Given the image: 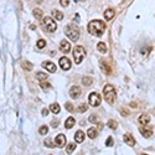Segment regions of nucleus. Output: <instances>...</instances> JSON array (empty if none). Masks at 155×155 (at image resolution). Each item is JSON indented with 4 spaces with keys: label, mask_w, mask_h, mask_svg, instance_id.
<instances>
[{
    "label": "nucleus",
    "mask_w": 155,
    "mask_h": 155,
    "mask_svg": "<svg viewBox=\"0 0 155 155\" xmlns=\"http://www.w3.org/2000/svg\"><path fill=\"white\" fill-rule=\"evenodd\" d=\"M106 22L102 20H92L88 24V32L93 36H102L106 31Z\"/></svg>",
    "instance_id": "obj_1"
},
{
    "label": "nucleus",
    "mask_w": 155,
    "mask_h": 155,
    "mask_svg": "<svg viewBox=\"0 0 155 155\" xmlns=\"http://www.w3.org/2000/svg\"><path fill=\"white\" fill-rule=\"evenodd\" d=\"M103 96H104V99L109 104H113L117 99V93L114 87L112 84H106L104 88H103Z\"/></svg>",
    "instance_id": "obj_2"
},
{
    "label": "nucleus",
    "mask_w": 155,
    "mask_h": 155,
    "mask_svg": "<svg viewBox=\"0 0 155 155\" xmlns=\"http://www.w3.org/2000/svg\"><path fill=\"white\" fill-rule=\"evenodd\" d=\"M65 34L70 40H72L73 42H76L78 39H80V29L75 25V24H71V25H67L66 29H65Z\"/></svg>",
    "instance_id": "obj_3"
},
{
    "label": "nucleus",
    "mask_w": 155,
    "mask_h": 155,
    "mask_svg": "<svg viewBox=\"0 0 155 155\" xmlns=\"http://www.w3.org/2000/svg\"><path fill=\"white\" fill-rule=\"evenodd\" d=\"M86 57V50L83 46H76L73 49V58L77 65H80Z\"/></svg>",
    "instance_id": "obj_4"
},
{
    "label": "nucleus",
    "mask_w": 155,
    "mask_h": 155,
    "mask_svg": "<svg viewBox=\"0 0 155 155\" xmlns=\"http://www.w3.org/2000/svg\"><path fill=\"white\" fill-rule=\"evenodd\" d=\"M42 27L47 31V32H53V31H56V29H57V24L55 22V20L52 18L46 16V18H44Z\"/></svg>",
    "instance_id": "obj_5"
},
{
    "label": "nucleus",
    "mask_w": 155,
    "mask_h": 155,
    "mask_svg": "<svg viewBox=\"0 0 155 155\" xmlns=\"http://www.w3.org/2000/svg\"><path fill=\"white\" fill-rule=\"evenodd\" d=\"M88 102H89V104H91L92 107H98L99 104H101V102H102L101 96H99L97 92H92L91 94L88 96Z\"/></svg>",
    "instance_id": "obj_6"
},
{
    "label": "nucleus",
    "mask_w": 155,
    "mask_h": 155,
    "mask_svg": "<svg viewBox=\"0 0 155 155\" xmlns=\"http://www.w3.org/2000/svg\"><path fill=\"white\" fill-rule=\"evenodd\" d=\"M58 63H60V67L63 71H68L71 68V61H70V58H67V57H61Z\"/></svg>",
    "instance_id": "obj_7"
},
{
    "label": "nucleus",
    "mask_w": 155,
    "mask_h": 155,
    "mask_svg": "<svg viewBox=\"0 0 155 155\" xmlns=\"http://www.w3.org/2000/svg\"><path fill=\"white\" fill-rule=\"evenodd\" d=\"M55 144H56V146H58V148H63L66 145V137H65L63 134H58V135L55 138Z\"/></svg>",
    "instance_id": "obj_8"
},
{
    "label": "nucleus",
    "mask_w": 155,
    "mask_h": 155,
    "mask_svg": "<svg viewBox=\"0 0 155 155\" xmlns=\"http://www.w3.org/2000/svg\"><path fill=\"white\" fill-rule=\"evenodd\" d=\"M123 139H124V142L128 144L129 146H134V145H135V139H134V137L130 133H125V134H124Z\"/></svg>",
    "instance_id": "obj_9"
},
{
    "label": "nucleus",
    "mask_w": 155,
    "mask_h": 155,
    "mask_svg": "<svg viewBox=\"0 0 155 155\" xmlns=\"http://www.w3.org/2000/svg\"><path fill=\"white\" fill-rule=\"evenodd\" d=\"M81 88L78 87V86H73V87H71V89H70V96L73 99H76V98H78L81 96Z\"/></svg>",
    "instance_id": "obj_10"
},
{
    "label": "nucleus",
    "mask_w": 155,
    "mask_h": 155,
    "mask_svg": "<svg viewBox=\"0 0 155 155\" xmlns=\"http://www.w3.org/2000/svg\"><path fill=\"white\" fill-rule=\"evenodd\" d=\"M60 49H61L62 52H65V53L70 52V50H71V44L68 42L67 40H62L61 44H60Z\"/></svg>",
    "instance_id": "obj_11"
},
{
    "label": "nucleus",
    "mask_w": 155,
    "mask_h": 155,
    "mask_svg": "<svg viewBox=\"0 0 155 155\" xmlns=\"http://www.w3.org/2000/svg\"><path fill=\"white\" fill-rule=\"evenodd\" d=\"M138 122L142 124L143 127H146L148 124H149V122H150V115L149 114H142V115H139Z\"/></svg>",
    "instance_id": "obj_12"
},
{
    "label": "nucleus",
    "mask_w": 155,
    "mask_h": 155,
    "mask_svg": "<svg viewBox=\"0 0 155 155\" xmlns=\"http://www.w3.org/2000/svg\"><path fill=\"white\" fill-rule=\"evenodd\" d=\"M101 68L106 75H111L112 73V67L109 66L108 61H101Z\"/></svg>",
    "instance_id": "obj_13"
},
{
    "label": "nucleus",
    "mask_w": 155,
    "mask_h": 155,
    "mask_svg": "<svg viewBox=\"0 0 155 155\" xmlns=\"http://www.w3.org/2000/svg\"><path fill=\"white\" fill-rule=\"evenodd\" d=\"M42 67L44 68H46L49 72H56V66H55V63H52V62H50V61H45L42 62Z\"/></svg>",
    "instance_id": "obj_14"
},
{
    "label": "nucleus",
    "mask_w": 155,
    "mask_h": 155,
    "mask_svg": "<svg viewBox=\"0 0 155 155\" xmlns=\"http://www.w3.org/2000/svg\"><path fill=\"white\" fill-rule=\"evenodd\" d=\"M84 138H86V134L82 132V130H77V132H76V135H75V142L82 143V142H84Z\"/></svg>",
    "instance_id": "obj_15"
},
{
    "label": "nucleus",
    "mask_w": 155,
    "mask_h": 155,
    "mask_svg": "<svg viewBox=\"0 0 155 155\" xmlns=\"http://www.w3.org/2000/svg\"><path fill=\"white\" fill-rule=\"evenodd\" d=\"M114 15H115V11L113 9H107L106 11H104V19L108 20V21L114 18Z\"/></svg>",
    "instance_id": "obj_16"
},
{
    "label": "nucleus",
    "mask_w": 155,
    "mask_h": 155,
    "mask_svg": "<svg viewBox=\"0 0 155 155\" xmlns=\"http://www.w3.org/2000/svg\"><path fill=\"white\" fill-rule=\"evenodd\" d=\"M140 134H142L144 138H150L153 135V129L151 128H142L140 129Z\"/></svg>",
    "instance_id": "obj_17"
},
{
    "label": "nucleus",
    "mask_w": 155,
    "mask_h": 155,
    "mask_svg": "<svg viewBox=\"0 0 155 155\" xmlns=\"http://www.w3.org/2000/svg\"><path fill=\"white\" fill-rule=\"evenodd\" d=\"M87 135H88V138H91V139H94V138H97V135H98V130L96 128H89L87 130Z\"/></svg>",
    "instance_id": "obj_18"
},
{
    "label": "nucleus",
    "mask_w": 155,
    "mask_h": 155,
    "mask_svg": "<svg viewBox=\"0 0 155 155\" xmlns=\"http://www.w3.org/2000/svg\"><path fill=\"white\" fill-rule=\"evenodd\" d=\"M75 123H76V120H75V118H72V117H70V118H67V120H66V123H65V127H66L67 129H71L72 127L75 125Z\"/></svg>",
    "instance_id": "obj_19"
},
{
    "label": "nucleus",
    "mask_w": 155,
    "mask_h": 155,
    "mask_svg": "<svg viewBox=\"0 0 155 155\" xmlns=\"http://www.w3.org/2000/svg\"><path fill=\"white\" fill-rule=\"evenodd\" d=\"M50 111L52 113H55V114H58L60 111H61V108H60V106H58L57 103H52V104L50 106Z\"/></svg>",
    "instance_id": "obj_20"
},
{
    "label": "nucleus",
    "mask_w": 155,
    "mask_h": 155,
    "mask_svg": "<svg viewBox=\"0 0 155 155\" xmlns=\"http://www.w3.org/2000/svg\"><path fill=\"white\" fill-rule=\"evenodd\" d=\"M97 50L99 51V52H102V53H106V52H107V46H106V44H104V42H98V44H97Z\"/></svg>",
    "instance_id": "obj_21"
},
{
    "label": "nucleus",
    "mask_w": 155,
    "mask_h": 155,
    "mask_svg": "<svg viewBox=\"0 0 155 155\" xmlns=\"http://www.w3.org/2000/svg\"><path fill=\"white\" fill-rule=\"evenodd\" d=\"M21 67L24 68V70H26V71H31V70H32V63H30L29 61H24L21 63Z\"/></svg>",
    "instance_id": "obj_22"
},
{
    "label": "nucleus",
    "mask_w": 155,
    "mask_h": 155,
    "mask_svg": "<svg viewBox=\"0 0 155 155\" xmlns=\"http://www.w3.org/2000/svg\"><path fill=\"white\" fill-rule=\"evenodd\" d=\"M32 14H34V16H35L37 20L42 19V11H41L40 9H34L32 10Z\"/></svg>",
    "instance_id": "obj_23"
},
{
    "label": "nucleus",
    "mask_w": 155,
    "mask_h": 155,
    "mask_svg": "<svg viewBox=\"0 0 155 155\" xmlns=\"http://www.w3.org/2000/svg\"><path fill=\"white\" fill-rule=\"evenodd\" d=\"M52 15L55 16V19H56V20H62V19H63V14H62L61 11H58V10H53Z\"/></svg>",
    "instance_id": "obj_24"
},
{
    "label": "nucleus",
    "mask_w": 155,
    "mask_h": 155,
    "mask_svg": "<svg viewBox=\"0 0 155 155\" xmlns=\"http://www.w3.org/2000/svg\"><path fill=\"white\" fill-rule=\"evenodd\" d=\"M75 149H76V143H70V144L67 145V150H66L67 154H72Z\"/></svg>",
    "instance_id": "obj_25"
},
{
    "label": "nucleus",
    "mask_w": 155,
    "mask_h": 155,
    "mask_svg": "<svg viewBox=\"0 0 155 155\" xmlns=\"http://www.w3.org/2000/svg\"><path fill=\"white\" fill-rule=\"evenodd\" d=\"M92 82H93V81H92L91 77H83V78H82V83H83L84 86H87V87L92 84Z\"/></svg>",
    "instance_id": "obj_26"
},
{
    "label": "nucleus",
    "mask_w": 155,
    "mask_h": 155,
    "mask_svg": "<svg viewBox=\"0 0 155 155\" xmlns=\"http://www.w3.org/2000/svg\"><path fill=\"white\" fill-rule=\"evenodd\" d=\"M40 87L42 88V89H50V88H51V83H50V82H44V81H41V82H40Z\"/></svg>",
    "instance_id": "obj_27"
},
{
    "label": "nucleus",
    "mask_w": 155,
    "mask_h": 155,
    "mask_svg": "<svg viewBox=\"0 0 155 155\" xmlns=\"http://www.w3.org/2000/svg\"><path fill=\"white\" fill-rule=\"evenodd\" d=\"M36 78L39 81H44V80H46V78H47V75L46 73H42V72H37V73H36Z\"/></svg>",
    "instance_id": "obj_28"
},
{
    "label": "nucleus",
    "mask_w": 155,
    "mask_h": 155,
    "mask_svg": "<svg viewBox=\"0 0 155 155\" xmlns=\"http://www.w3.org/2000/svg\"><path fill=\"white\" fill-rule=\"evenodd\" d=\"M108 127H109V128H111V129H113V130H115L117 128H118V124H117V122H115V120H109V122H108Z\"/></svg>",
    "instance_id": "obj_29"
},
{
    "label": "nucleus",
    "mask_w": 155,
    "mask_h": 155,
    "mask_svg": "<svg viewBox=\"0 0 155 155\" xmlns=\"http://www.w3.org/2000/svg\"><path fill=\"white\" fill-rule=\"evenodd\" d=\"M36 45H37V49L42 50V49H45V46H46V41L41 39V40H39V41H37V44H36Z\"/></svg>",
    "instance_id": "obj_30"
},
{
    "label": "nucleus",
    "mask_w": 155,
    "mask_h": 155,
    "mask_svg": "<svg viewBox=\"0 0 155 155\" xmlns=\"http://www.w3.org/2000/svg\"><path fill=\"white\" fill-rule=\"evenodd\" d=\"M44 144H45V145H46L47 148H53L55 145H56V144L52 143V140H51V139H46V140L44 142Z\"/></svg>",
    "instance_id": "obj_31"
},
{
    "label": "nucleus",
    "mask_w": 155,
    "mask_h": 155,
    "mask_svg": "<svg viewBox=\"0 0 155 155\" xmlns=\"http://www.w3.org/2000/svg\"><path fill=\"white\" fill-rule=\"evenodd\" d=\"M47 130H49V128H47L46 125H42V127H41V128L39 129V133L41 134V135H45V134L47 133Z\"/></svg>",
    "instance_id": "obj_32"
},
{
    "label": "nucleus",
    "mask_w": 155,
    "mask_h": 155,
    "mask_svg": "<svg viewBox=\"0 0 155 155\" xmlns=\"http://www.w3.org/2000/svg\"><path fill=\"white\" fill-rule=\"evenodd\" d=\"M86 111H87V104H80V107H78V112H81V113H84Z\"/></svg>",
    "instance_id": "obj_33"
},
{
    "label": "nucleus",
    "mask_w": 155,
    "mask_h": 155,
    "mask_svg": "<svg viewBox=\"0 0 155 155\" xmlns=\"http://www.w3.org/2000/svg\"><path fill=\"white\" fill-rule=\"evenodd\" d=\"M65 107H66V109H67V111L68 112H70V113H72V112H73V106H72L71 104V103H66V104H65Z\"/></svg>",
    "instance_id": "obj_34"
},
{
    "label": "nucleus",
    "mask_w": 155,
    "mask_h": 155,
    "mask_svg": "<svg viewBox=\"0 0 155 155\" xmlns=\"http://www.w3.org/2000/svg\"><path fill=\"white\" fill-rule=\"evenodd\" d=\"M113 144H114V143H113V138L109 137L108 139H107V142H106V145H107V146H112Z\"/></svg>",
    "instance_id": "obj_35"
},
{
    "label": "nucleus",
    "mask_w": 155,
    "mask_h": 155,
    "mask_svg": "<svg viewBox=\"0 0 155 155\" xmlns=\"http://www.w3.org/2000/svg\"><path fill=\"white\" fill-rule=\"evenodd\" d=\"M60 4L63 6V8H67L68 4H70V0H60Z\"/></svg>",
    "instance_id": "obj_36"
},
{
    "label": "nucleus",
    "mask_w": 155,
    "mask_h": 155,
    "mask_svg": "<svg viewBox=\"0 0 155 155\" xmlns=\"http://www.w3.org/2000/svg\"><path fill=\"white\" fill-rule=\"evenodd\" d=\"M120 114L124 115V117H128V115H129V112L127 111L125 108H122V109H120Z\"/></svg>",
    "instance_id": "obj_37"
},
{
    "label": "nucleus",
    "mask_w": 155,
    "mask_h": 155,
    "mask_svg": "<svg viewBox=\"0 0 155 155\" xmlns=\"http://www.w3.org/2000/svg\"><path fill=\"white\" fill-rule=\"evenodd\" d=\"M89 120H91V123H97V117L93 114V115L89 117Z\"/></svg>",
    "instance_id": "obj_38"
},
{
    "label": "nucleus",
    "mask_w": 155,
    "mask_h": 155,
    "mask_svg": "<svg viewBox=\"0 0 155 155\" xmlns=\"http://www.w3.org/2000/svg\"><path fill=\"white\" fill-rule=\"evenodd\" d=\"M51 127H52V128H56V127H58V120H52V122H51Z\"/></svg>",
    "instance_id": "obj_39"
},
{
    "label": "nucleus",
    "mask_w": 155,
    "mask_h": 155,
    "mask_svg": "<svg viewBox=\"0 0 155 155\" xmlns=\"http://www.w3.org/2000/svg\"><path fill=\"white\" fill-rule=\"evenodd\" d=\"M41 114H42L44 117H46L47 114H49V109H42V112H41Z\"/></svg>",
    "instance_id": "obj_40"
}]
</instances>
